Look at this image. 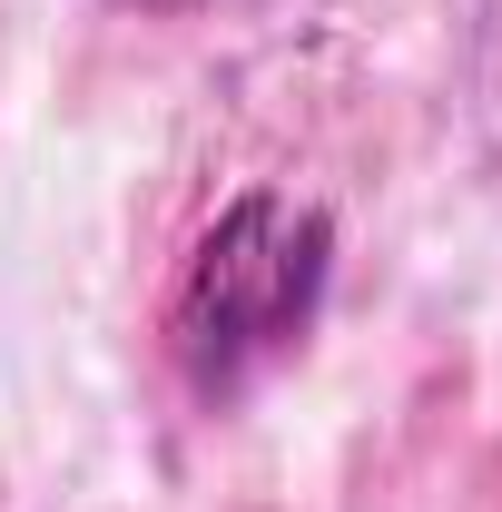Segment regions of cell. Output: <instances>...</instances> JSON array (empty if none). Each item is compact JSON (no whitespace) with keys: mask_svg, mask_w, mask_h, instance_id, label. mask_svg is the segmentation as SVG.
I'll use <instances>...</instances> for the list:
<instances>
[{"mask_svg":"<svg viewBox=\"0 0 502 512\" xmlns=\"http://www.w3.org/2000/svg\"><path fill=\"white\" fill-rule=\"evenodd\" d=\"M109 10H178V0H109Z\"/></svg>","mask_w":502,"mask_h":512,"instance_id":"2","label":"cell"},{"mask_svg":"<svg viewBox=\"0 0 502 512\" xmlns=\"http://www.w3.org/2000/svg\"><path fill=\"white\" fill-rule=\"evenodd\" d=\"M325 276H335V227L276 188H247L197 237L188 276H178V306H168L178 375L207 404H227L286 345H306L315 306H325Z\"/></svg>","mask_w":502,"mask_h":512,"instance_id":"1","label":"cell"}]
</instances>
